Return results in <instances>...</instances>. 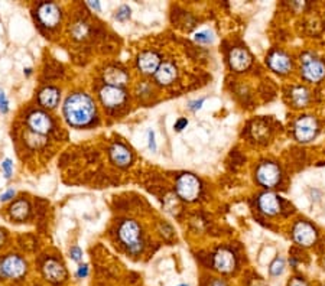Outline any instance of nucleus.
I'll return each mask as SVG.
<instances>
[{"label": "nucleus", "instance_id": "f704fd0d", "mask_svg": "<svg viewBox=\"0 0 325 286\" xmlns=\"http://www.w3.org/2000/svg\"><path fill=\"white\" fill-rule=\"evenodd\" d=\"M210 286H227V283L223 279H214V280L210 283Z\"/></svg>", "mask_w": 325, "mask_h": 286}, {"label": "nucleus", "instance_id": "4c0bfd02", "mask_svg": "<svg viewBox=\"0 0 325 286\" xmlns=\"http://www.w3.org/2000/svg\"><path fill=\"white\" fill-rule=\"evenodd\" d=\"M3 243H5V232L0 228V246H2Z\"/></svg>", "mask_w": 325, "mask_h": 286}, {"label": "nucleus", "instance_id": "5701e85b", "mask_svg": "<svg viewBox=\"0 0 325 286\" xmlns=\"http://www.w3.org/2000/svg\"><path fill=\"white\" fill-rule=\"evenodd\" d=\"M309 100V93L305 87H297L292 91V101L297 107H304Z\"/></svg>", "mask_w": 325, "mask_h": 286}, {"label": "nucleus", "instance_id": "7c9ffc66", "mask_svg": "<svg viewBox=\"0 0 325 286\" xmlns=\"http://www.w3.org/2000/svg\"><path fill=\"white\" fill-rule=\"evenodd\" d=\"M289 286H308V285L304 279H301V277H293V279L290 280Z\"/></svg>", "mask_w": 325, "mask_h": 286}, {"label": "nucleus", "instance_id": "39448f33", "mask_svg": "<svg viewBox=\"0 0 325 286\" xmlns=\"http://www.w3.org/2000/svg\"><path fill=\"white\" fill-rule=\"evenodd\" d=\"M301 64H302V75L309 81L322 80L325 75V65L321 60H318L312 54H304L301 56Z\"/></svg>", "mask_w": 325, "mask_h": 286}, {"label": "nucleus", "instance_id": "e433bc0d", "mask_svg": "<svg viewBox=\"0 0 325 286\" xmlns=\"http://www.w3.org/2000/svg\"><path fill=\"white\" fill-rule=\"evenodd\" d=\"M88 5H90V6H91V8H93V9L100 10V5H99V3H97V2H88Z\"/></svg>", "mask_w": 325, "mask_h": 286}, {"label": "nucleus", "instance_id": "f8f14e48", "mask_svg": "<svg viewBox=\"0 0 325 286\" xmlns=\"http://www.w3.org/2000/svg\"><path fill=\"white\" fill-rule=\"evenodd\" d=\"M100 99L103 101V104L107 106V107H117L125 101L126 94L120 87L107 85L100 91Z\"/></svg>", "mask_w": 325, "mask_h": 286}, {"label": "nucleus", "instance_id": "0eeeda50", "mask_svg": "<svg viewBox=\"0 0 325 286\" xmlns=\"http://www.w3.org/2000/svg\"><path fill=\"white\" fill-rule=\"evenodd\" d=\"M256 177H257V181L262 184L263 187H275L280 181L279 166L276 163H273V162H263L262 165L257 168Z\"/></svg>", "mask_w": 325, "mask_h": 286}, {"label": "nucleus", "instance_id": "f03ea898", "mask_svg": "<svg viewBox=\"0 0 325 286\" xmlns=\"http://www.w3.org/2000/svg\"><path fill=\"white\" fill-rule=\"evenodd\" d=\"M27 265L16 254H9L0 260V279H19L25 276Z\"/></svg>", "mask_w": 325, "mask_h": 286}, {"label": "nucleus", "instance_id": "2eb2a0df", "mask_svg": "<svg viewBox=\"0 0 325 286\" xmlns=\"http://www.w3.org/2000/svg\"><path fill=\"white\" fill-rule=\"evenodd\" d=\"M268 64L273 71L279 72V74H286L292 68L290 58L285 52H280V51H275L273 54H271V56L268 58Z\"/></svg>", "mask_w": 325, "mask_h": 286}, {"label": "nucleus", "instance_id": "c85d7f7f", "mask_svg": "<svg viewBox=\"0 0 325 286\" xmlns=\"http://www.w3.org/2000/svg\"><path fill=\"white\" fill-rule=\"evenodd\" d=\"M71 256L72 259L75 260V262H80L82 258V251L78 249V247H72L71 249Z\"/></svg>", "mask_w": 325, "mask_h": 286}, {"label": "nucleus", "instance_id": "412c9836", "mask_svg": "<svg viewBox=\"0 0 325 286\" xmlns=\"http://www.w3.org/2000/svg\"><path fill=\"white\" fill-rule=\"evenodd\" d=\"M39 103L46 108H54L60 103V91L55 87H46L39 93Z\"/></svg>", "mask_w": 325, "mask_h": 286}, {"label": "nucleus", "instance_id": "f3484780", "mask_svg": "<svg viewBox=\"0 0 325 286\" xmlns=\"http://www.w3.org/2000/svg\"><path fill=\"white\" fill-rule=\"evenodd\" d=\"M110 156H111V161L114 162V163H117L119 166H126L132 161V153L122 143H114L111 146Z\"/></svg>", "mask_w": 325, "mask_h": 286}, {"label": "nucleus", "instance_id": "a211bd4d", "mask_svg": "<svg viewBox=\"0 0 325 286\" xmlns=\"http://www.w3.org/2000/svg\"><path fill=\"white\" fill-rule=\"evenodd\" d=\"M137 65H139L140 71L144 74L156 72V70L159 68V56L155 52H143L137 60Z\"/></svg>", "mask_w": 325, "mask_h": 286}, {"label": "nucleus", "instance_id": "393cba45", "mask_svg": "<svg viewBox=\"0 0 325 286\" xmlns=\"http://www.w3.org/2000/svg\"><path fill=\"white\" fill-rule=\"evenodd\" d=\"M195 41H197V42H201V44H210V42L213 41V36H211V34H210L208 31H205V32H199V34L195 35Z\"/></svg>", "mask_w": 325, "mask_h": 286}, {"label": "nucleus", "instance_id": "bb28decb", "mask_svg": "<svg viewBox=\"0 0 325 286\" xmlns=\"http://www.w3.org/2000/svg\"><path fill=\"white\" fill-rule=\"evenodd\" d=\"M130 16V9L127 6H122L117 12V19L119 20H125Z\"/></svg>", "mask_w": 325, "mask_h": 286}, {"label": "nucleus", "instance_id": "6ab92c4d", "mask_svg": "<svg viewBox=\"0 0 325 286\" xmlns=\"http://www.w3.org/2000/svg\"><path fill=\"white\" fill-rule=\"evenodd\" d=\"M104 81L111 87H120L129 81V75L123 70L116 67H108L104 71Z\"/></svg>", "mask_w": 325, "mask_h": 286}, {"label": "nucleus", "instance_id": "dca6fc26", "mask_svg": "<svg viewBox=\"0 0 325 286\" xmlns=\"http://www.w3.org/2000/svg\"><path fill=\"white\" fill-rule=\"evenodd\" d=\"M259 207L264 214L275 215L279 213L280 203L278 195L272 194V192H266L259 198Z\"/></svg>", "mask_w": 325, "mask_h": 286}, {"label": "nucleus", "instance_id": "6e6552de", "mask_svg": "<svg viewBox=\"0 0 325 286\" xmlns=\"http://www.w3.org/2000/svg\"><path fill=\"white\" fill-rule=\"evenodd\" d=\"M42 272H44L46 280L51 283H63L67 279V270L64 268V265L54 259L46 260L44 263Z\"/></svg>", "mask_w": 325, "mask_h": 286}, {"label": "nucleus", "instance_id": "aec40b11", "mask_svg": "<svg viewBox=\"0 0 325 286\" xmlns=\"http://www.w3.org/2000/svg\"><path fill=\"white\" fill-rule=\"evenodd\" d=\"M156 81L162 85H168L171 84L172 81L176 78V68L175 65L171 63H163L162 65H159V68L155 72Z\"/></svg>", "mask_w": 325, "mask_h": 286}, {"label": "nucleus", "instance_id": "2f4dec72", "mask_svg": "<svg viewBox=\"0 0 325 286\" xmlns=\"http://www.w3.org/2000/svg\"><path fill=\"white\" fill-rule=\"evenodd\" d=\"M187 125H188V120H187V119H180V120L175 123V129H176V130H182V129H184V126H187Z\"/></svg>", "mask_w": 325, "mask_h": 286}, {"label": "nucleus", "instance_id": "58836bf2", "mask_svg": "<svg viewBox=\"0 0 325 286\" xmlns=\"http://www.w3.org/2000/svg\"><path fill=\"white\" fill-rule=\"evenodd\" d=\"M180 286H188V285H180Z\"/></svg>", "mask_w": 325, "mask_h": 286}, {"label": "nucleus", "instance_id": "72a5a7b5", "mask_svg": "<svg viewBox=\"0 0 325 286\" xmlns=\"http://www.w3.org/2000/svg\"><path fill=\"white\" fill-rule=\"evenodd\" d=\"M202 103H204V99L198 100V101H192V103H190V108L191 110H198Z\"/></svg>", "mask_w": 325, "mask_h": 286}, {"label": "nucleus", "instance_id": "4be33fe9", "mask_svg": "<svg viewBox=\"0 0 325 286\" xmlns=\"http://www.w3.org/2000/svg\"><path fill=\"white\" fill-rule=\"evenodd\" d=\"M29 215V204L25 199H19L10 207V217L16 221H23Z\"/></svg>", "mask_w": 325, "mask_h": 286}, {"label": "nucleus", "instance_id": "f257e3e1", "mask_svg": "<svg viewBox=\"0 0 325 286\" xmlns=\"http://www.w3.org/2000/svg\"><path fill=\"white\" fill-rule=\"evenodd\" d=\"M64 111H65L67 120L71 125L84 126L93 120V117L96 115V107L87 94L77 93L67 99Z\"/></svg>", "mask_w": 325, "mask_h": 286}, {"label": "nucleus", "instance_id": "4468645a", "mask_svg": "<svg viewBox=\"0 0 325 286\" xmlns=\"http://www.w3.org/2000/svg\"><path fill=\"white\" fill-rule=\"evenodd\" d=\"M230 67L234 70V71L240 72L247 70L252 64V58L247 51H244L242 48H235L230 52Z\"/></svg>", "mask_w": 325, "mask_h": 286}, {"label": "nucleus", "instance_id": "b1692460", "mask_svg": "<svg viewBox=\"0 0 325 286\" xmlns=\"http://www.w3.org/2000/svg\"><path fill=\"white\" fill-rule=\"evenodd\" d=\"M283 270H285V260L282 258H276L269 268V273L272 276H279L283 273Z\"/></svg>", "mask_w": 325, "mask_h": 286}, {"label": "nucleus", "instance_id": "9d476101", "mask_svg": "<svg viewBox=\"0 0 325 286\" xmlns=\"http://www.w3.org/2000/svg\"><path fill=\"white\" fill-rule=\"evenodd\" d=\"M38 18L46 27H54L61 20V12L54 3H44L38 9Z\"/></svg>", "mask_w": 325, "mask_h": 286}, {"label": "nucleus", "instance_id": "c756f323", "mask_svg": "<svg viewBox=\"0 0 325 286\" xmlns=\"http://www.w3.org/2000/svg\"><path fill=\"white\" fill-rule=\"evenodd\" d=\"M87 275H88V266H87V265L80 266V268H78V272H77V276L80 277V279H82V277H85Z\"/></svg>", "mask_w": 325, "mask_h": 286}, {"label": "nucleus", "instance_id": "7ed1b4c3", "mask_svg": "<svg viewBox=\"0 0 325 286\" xmlns=\"http://www.w3.org/2000/svg\"><path fill=\"white\" fill-rule=\"evenodd\" d=\"M120 239L129 247L132 253L142 250V240H140V227L136 221L127 220L120 227Z\"/></svg>", "mask_w": 325, "mask_h": 286}, {"label": "nucleus", "instance_id": "423d86ee", "mask_svg": "<svg viewBox=\"0 0 325 286\" xmlns=\"http://www.w3.org/2000/svg\"><path fill=\"white\" fill-rule=\"evenodd\" d=\"M318 133V123L314 117L302 116L295 123V136L299 142H309Z\"/></svg>", "mask_w": 325, "mask_h": 286}, {"label": "nucleus", "instance_id": "20e7f679", "mask_svg": "<svg viewBox=\"0 0 325 286\" xmlns=\"http://www.w3.org/2000/svg\"><path fill=\"white\" fill-rule=\"evenodd\" d=\"M176 192L182 199L194 201L198 198L199 192H201V184L194 175L184 174V175H181L176 182Z\"/></svg>", "mask_w": 325, "mask_h": 286}, {"label": "nucleus", "instance_id": "1a4fd4ad", "mask_svg": "<svg viewBox=\"0 0 325 286\" xmlns=\"http://www.w3.org/2000/svg\"><path fill=\"white\" fill-rule=\"evenodd\" d=\"M293 239H295V242L298 243V244L308 247V246H311V244L315 243V228L311 224H308L307 221H299L295 225V228H293Z\"/></svg>", "mask_w": 325, "mask_h": 286}, {"label": "nucleus", "instance_id": "a878e982", "mask_svg": "<svg viewBox=\"0 0 325 286\" xmlns=\"http://www.w3.org/2000/svg\"><path fill=\"white\" fill-rule=\"evenodd\" d=\"M9 110V103H8V99H6V94L5 91L0 89V111L2 113H6Z\"/></svg>", "mask_w": 325, "mask_h": 286}, {"label": "nucleus", "instance_id": "cd10ccee", "mask_svg": "<svg viewBox=\"0 0 325 286\" xmlns=\"http://www.w3.org/2000/svg\"><path fill=\"white\" fill-rule=\"evenodd\" d=\"M2 166H3V169H5V177L9 178L10 175H12V161H10V159H6V161L2 163Z\"/></svg>", "mask_w": 325, "mask_h": 286}, {"label": "nucleus", "instance_id": "c9c22d12", "mask_svg": "<svg viewBox=\"0 0 325 286\" xmlns=\"http://www.w3.org/2000/svg\"><path fill=\"white\" fill-rule=\"evenodd\" d=\"M149 146H151V149H152V151H155V149H156V145H155L154 132H151V133H149Z\"/></svg>", "mask_w": 325, "mask_h": 286}, {"label": "nucleus", "instance_id": "ddd939ff", "mask_svg": "<svg viewBox=\"0 0 325 286\" xmlns=\"http://www.w3.org/2000/svg\"><path fill=\"white\" fill-rule=\"evenodd\" d=\"M214 268L221 273H230L235 268L234 254L227 249H221L214 256Z\"/></svg>", "mask_w": 325, "mask_h": 286}, {"label": "nucleus", "instance_id": "473e14b6", "mask_svg": "<svg viewBox=\"0 0 325 286\" xmlns=\"http://www.w3.org/2000/svg\"><path fill=\"white\" fill-rule=\"evenodd\" d=\"M13 195H15V191H13V189H9L8 192H5L3 195H0V201H8L10 198H13Z\"/></svg>", "mask_w": 325, "mask_h": 286}, {"label": "nucleus", "instance_id": "9b49d317", "mask_svg": "<svg viewBox=\"0 0 325 286\" xmlns=\"http://www.w3.org/2000/svg\"><path fill=\"white\" fill-rule=\"evenodd\" d=\"M27 123H29V127L35 133L39 134L49 133L51 129H52V122H51V119L44 111H34V113H31L29 119H27Z\"/></svg>", "mask_w": 325, "mask_h": 286}]
</instances>
